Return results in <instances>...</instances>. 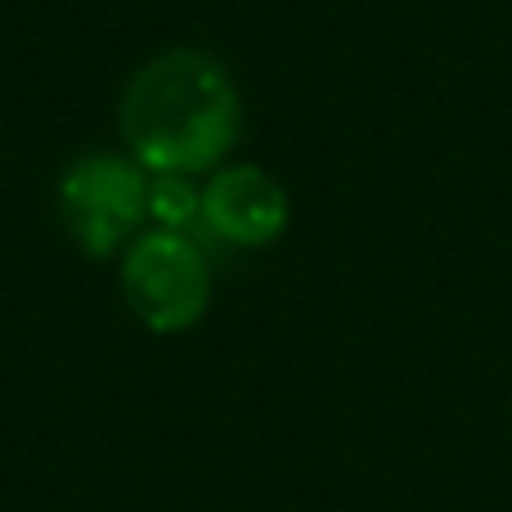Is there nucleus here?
<instances>
[{
    "label": "nucleus",
    "instance_id": "f257e3e1",
    "mask_svg": "<svg viewBox=\"0 0 512 512\" xmlns=\"http://www.w3.org/2000/svg\"><path fill=\"white\" fill-rule=\"evenodd\" d=\"M117 131L144 171L212 176L243 135V99L230 68L198 45H171L126 77Z\"/></svg>",
    "mask_w": 512,
    "mask_h": 512
},
{
    "label": "nucleus",
    "instance_id": "f03ea898",
    "mask_svg": "<svg viewBox=\"0 0 512 512\" xmlns=\"http://www.w3.org/2000/svg\"><path fill=\"white\" fill-rule=\"evenodd\" d=\"M126 310L149 333L180 337L198 328L212 310V261L194 234L180 230H140L117 256Z\"/></svg>",
    "mask_w": 512,
    "mask_h": 512
},
{
    "label": "nucleus",
    "instance_id": "7ed1b4c3",
    "mask_svg": "<svg viewBox=\"0 0 512 512\" xmlns=\"http://www.w3.org/2000/svg\"><path fill=\"white\" fill-rule=\"evenodd\" d=\"M59 221L90 261L122 256L149 230V171L131 153H81L59 171Z\"/></svg>",
    "mask_w": 512,
    "mask_h": 512
},
{
    "label": "nucleus",
    "instance_id": "20e7f679",
    "mask_svg": "<svg viewBox=\"0 0 512 512\" xmlns=\"http://www.w3.org/2000/svg\"><path fill=\"white\" fill-rule=\"evenodd\" d=\"M292 198L256 162H225L203 180V225L230 248H274L288 234Z\"/></svg>",
    "mask_w": 512,
    "mask_h": 512
},
{
    "label": "nucleus",
    "instance_id": "39448f33",
    "mask_svg": "<svg viewBox=\"0 0 512 512\" xmlns=\"http://www.w3.org/2000/svg\"><path fill=\"white\" fill-rule=\"evenodd\" d=\"M149 225L158 230L194 234L203 225V185L194 176H171V171H149Z\"/></svg>",
    "mask_w": 512,
    "mask_h": 512
}]
</instances>
